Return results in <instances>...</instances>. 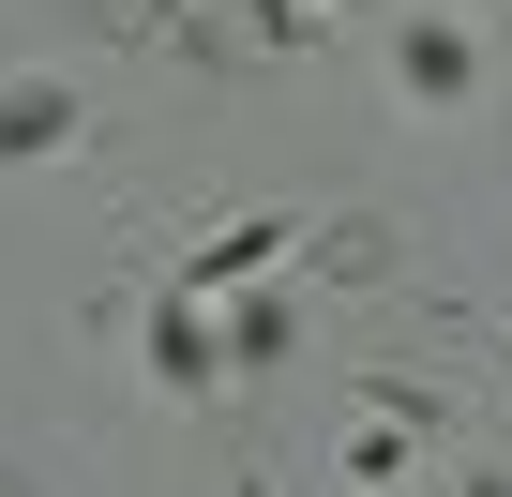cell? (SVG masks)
<instances>
[{
  "instance_id": "6da1fadb",
  "label": "cell",
  "mask_w": 512,
  "mask_h": 497,
  "mask_svg": "<svg viewBox=\"0 0 512 497\" xmlns=\"http://www.w3.org/2000/svg\"><path fill=\"white\" fill-rule=\"evenodd\" d=\"M482 61H467V31H407V106H452Z\"/></svg>"
},
{
  "instance_id": "7a4b0ae2",
  "label": "cell",
  "mask_w": 512,
  "mask_h": 497,
  "mask_svg": "<svg viewBox=\"0 0 512 497\" xmlns=\"http://www.w3.org/2000/svg\"><path fill=\"white\" fill-rule=\"evenodd\" d=\"M61 136H76L61 91H0V151H61Z\"/></svg>"
}]
</instances>
